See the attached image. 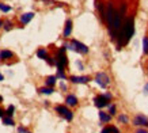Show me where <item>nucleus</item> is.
Segmentation results:
<instances>
[{
    "mask_svg": "<svg viewBox=\"0 0 148 133\" xmlns=\"http://www.w3.org/2000/svg\"><path fill=\"white\" fill-rule=\"evenodd\" d=\"M133 33H135V25H133V18H128L125 25L122 26V29L120 30L117 36V46L118 49H121L125 44H128V41L132 38Z\"/></svg>",
    "mask_w": 148,
    "mask_h": 133,
    "instance_id": "nucleus-1",
    "label": "nucleus"
},
{
    "mask_svg": "<svg viewBox=\"0 0 148 133\" xmlns=\"http://www.w3.org/2000/svg\"><path fill=\"white\" fill-rule=\"evenodd\" d=\"M65 46H63L59 49V53H57L56 57V65H57V71H64V66H67L68 64V58L65 56Z\"/></svg>",
    "mask_w": 148,
    "mask_h": 133,
    "instance_id": "nucleus-2",
    "label": "nucleus"
},
{
    "mask_svg": "<svg viewBox=\"0 0 148 133\" xmlns=\"http://www.w3.org/2000/svg\"><path fill=\"white\" fill-rule=\"evenodd\" d=\"M114 14H116V10L113 7V3L109 1L106 4V18H105V22L107 23V27L110 29L113 26V19H114Z\"/></svg>",
    "mask_w": 148,
    "mask_h": 133,
    "instance_id": "nucleus-3",
    "label": "nucleus"
},
{
    "mask_svg": "<svg viewBox=\"0 0 148 133\" xmlns=\"http://www.w3.org/2000/svg\"><path fill=\"white\" fill-rule=\"evenodd\" d=\"M56 113H59L61 117H64L67 121H72V118H73V113L69 110V109L67 107V106H63V105H59L54 107Z\"/></svg>",
    "mask_w": 148,
    "mask_h": 133,
    "instance_id": "nucleus-4",
    "label": "nucleus"
},
{
    "mask_svg": "<svg viewBox=\"0 0 148 133\" xmlns=\"http://www.w3.org/2000/svg\"><path fill=\"white\" fill-rule=\"evenodd\" d=\"M95 82L98 83L99 87L106 88L110 84V77L107 76L106 73H103V72H98L97 75H95Z\"/></svg>",
    "mask_w": 148,
    "mask_h": 133,
    "instance_id": "nucleus-5",
    "label": "nucleus"
},
{
    "mask_svg": "<svg viewBox=\"0 0 148 133\" xmlns=\"http://www.w3.org/2000/svg\"><path fill=\"white\" fill-rule=\"evenodd\" d=\"M71 44L73 45V49H75V52H77V53H82V54H87V53H88V48H87L84 44L79 42L77 40H72Z\"/></svg>",
    "mask_w": 148,
    "mask_h": 133,
    "instance_id": "nucleus-6",
    "label": "nucleus"
},
{
    "mask_svg": "<svg viewBox=\"0 0 148 133\" xmlns=\"http://www.w3.org/2000/svg\"><path fill=\"white\" fill-rule=\"evenodd\" d=\"M109 102H110V101H109V99H106V98H105V95H98V97L94 98V105H95L98 109H102V107L109 106V105H110Z\"/></svg>",
    "mask_w": 148,
    "mask_h": 133,
    "instance_id": "nucleus-7",
    "label": "nucleus"
},
{
    "mask_svg": "<svg viewBox=\"0 0 148 133\" xmlns=\"http://www.w3.org/2000/svg\"><path fill=\"white\" fill-rule=\"evenodd\" d=\"M133 124L137 125V126H148V118L143 114H137L133 118Z\"/></svg>",
    "mask_w": 148,
    "mask_h": 133,
    "instance_id": "nucleus-8",
    "label": "nucleus"
},
{
    "mask_svg": "<svg viewBox=\"0 0 148 133\" xmlns=\"http://www.w3.org/2000/svg\"><path fill=\"white\" fill-rule=\"evenodd\" d=\"M34 12H25V14H22L21 16H19V22H21L22 25H27L29 22L34 18Z\"/></svg>",
    "mask_w": 148,
    "mask_h": 133,
    "instance_id": "nucleus-9",
    "label": "nucleus"
},
{
    "mask_svg": "<svg viewBox=\"0 0 148 133\" xmlns=\"http://www.w3.org/2000/svg\"><path fill=\"white\" fill-rule=\"evenodd\" d=\"M69 80L72 83H76V84H84V83L90 82V77L88 76H71Z\"/></svg>",
    "mask_w": 148,
    "mask_h": 133,
    "instance_id": "nucleus-10",
    "label": "nucleus"
},
{
    "mask_svg": "<svg viewBox=\"0 0 148 133\" xmlns=\"http://www.w3.org/2000/svg\"><path fill=\"white\" fill-rule=\"evenodd\" d=\"M72 33V21L71 19H68V21L65 22V27H64V33H63V36L65 37H69Z\"/></svg>",
    "mask_w": 148,
    "mask_h": 133,
    "instance_id": "nucleus-11",
    "label": "nucleus"
},
{
    "mask_svg": "<svg viewBox=\"0 0 148 133\" xmlns=\"http://www.w3.org/2000/svg\"><path fill=\"white\" fill-rule=\"evenodd\" d=\"M12 57H14V53L8 49L0 50V60H8V58H12Z\"/></svg>",
    "mask_w": 148,
    "mask_h": 133,
    "instance_id": "nucleus-12",
    "label": "nucleus"
},
{
    "mask_svg": "<svg viewBox=\"0 0 148 133\" xmlns=\"http://www.w3.org/2000/svg\"><path fill=\"white\" fill-rule=\"evenodd\" d=\"M65 102L68 106H71V107H73V106H76L77 105V98L75 97V95H68L65 99Z\"/></svg>",
    "mask_w": 148,
    "mask_h": 133,
    "instance_id": "nucleus-13",
    "label": "nucleus"
},
{
    "mask_svg": "<svg viewBox=\"0 0 148 133\" xmlns=\"http://www.w3.org/2000/svg\"><path fill=\"white\" fill-rule=\"evenodd\" d=\"M99 120H101L102 122H110V120H112V116L101 110V112H99Z\"/></svg>",
    "mask_w": 148,
    "mask_h": 133,
    "instance_id": "nucleus-14",
    "label": "nucleus"
},
{
    "mask_svg": "<svg viewBox=\"0 0 148 133\" xmlns=\"http://www.w3.org/2000/svg\"><path fill=\"white\" fill-rule=\"evenodd\" d=\"M56 80H57V76H48L45 80V84L48 86V87H52L53 88V86L56 84Z\"/></svg>",
    "mask_w": 148,
    "mask_h": 133,
    "instance_id": "nucleus-15",
    "label": "nucleus"
},
{
    "mask_svg": "<svg viewBox=\"0 0 148 133\" xmlns=\"http://www.w3.org/2000/svg\"><path fill=\"white\" fill-rule=\"evenodd\" d=\"M37 56H38V58L46 60V57H48V52H46L45 48H40V49L37 50Z\"/></svg>",
    "mask_w": 148,
    "mask_h": 133,
    "instance_id": "nucleus-16",
    "label": "nucleus"
},
{
    "mask_svg": "<svg viewBox=\"0 0 148 133\" xmlns=\"http://www.w3.org/2000/svg\"><path fill=\"white\" fill-rule=\"evenodd\" d=\"M38 91H40V94H45V95H50V94H53V91H54V90H53V88H52V87H41V88H40V90H38Z\"/></svg>",
    "mask_w": 148,
    "mask_h": 133,
    "instance_id": "nucleus-17",
    "label": "nucleus"
},
{
    "mask_svg": "<svg viewBox=\"0 0 148 133\" xmlns=\"http://www.w3.org/2000/svg\"><path fill=\"white\" fill-rule=\"evenodd\" d=\"M143 53L144 54H148V37H144L143 38Z\"/></svg>",
    "mask_w": 148,
    "mask_h": 133,
    "instance_id": "nucleus-18",
    "label": "nucleus"
},
{
    "mask_svg": "<svg viewBox=\"0 0 148 133\" xmlns=\"http://www.w3.org/2000/svg\"><path fill=\"white\" fill-rule=\"evenodd\" d=\"M3 122H4V125L12 126V125H14V120H12V117H4L3 118Z\"/></svg>",
    "mask_w": 148,
    "mask_h": 133,
    "instance_id": "nucleus-19",
    "label": "nucleus"
},
{
    "mask_svg": "<svg viewBox=\"0 0 148 133\" xmlns=\"http://www.w3.org/2000/svg\"><path fill=\"white\" fill-rule=\"evenodd\" d=\"M0 11H3V12H10V11H11V5H7V4L0 3Z\"/></svg>",
    "mask_w": 148,
    "mask_h": 133,
    "instance_id": "nucleus-20",
    "label": "nucleus"
},
{
    "mask_svg": "<svg viewBox=\"0 0 148 133\" xmlns=\"http://www.w3.org/2000/svg\"><path fill=\"white\" fill-rule=\"evenodd\" d=\"M12 22L11 21H4V26H3V27H4V30L5 31H10L11 29H12Z\"/></svg>",
    "mask_w": 148,
    "mask_h": 133,
    "instance_id": "nucleus-21",
    "label": "nucleus"
},
{
    "mask_svg": "<svg viewBox=\"0 0 148 133\" xmlns=\"http://www.w3.org/2000/svg\"><path fill=\"white\" fill-rule=\"evenodd\" d=\"M14 112H15V107L11 105V106H8V109H7V112H5V114H7V117H12L14 116Z\"/></svg>",
    "mask_w": 148,
    "mask_h": 133,
    "instance_id": "nucleus-22",
    "label": "nucleus"
},
{
    "mask_svg": "<svg viewBox=\"0 0 148 133\" xmlns=\"http://www.w3.org/2000/svg\"><path fill=\"white\" fill-rule=\"evenodd\" d=\"M118 121H120V122H124V124H128V121H129V118H128L126 116H124V114H121V116L118 117Z\"/></svg>",
    "mask_w": 148,
    "mask_h": 133,
    "instance_id": "nucleus-23",
    "label": "nucleus"
},
{
    "mask_svg": "<svg viewBox=\"0 0 148 133\" xmlns=\"http://www.w3.org/2000/svg\"><path fill=\"white\" fill-rule=\"evenodd\" d=\"M109 114H110V116H114V114H116V106H114V105H109Z\"/></svg>",
    "mask_w": 148,
    "mask_h": 133,
    "instance_id": "nucleus-24",
    "label": "nucleus"
},
{
    "mask_svg": "<svg viewBox=\"0 0 148 133\" xmlns=\"http://www.w3.org/2000/svg\"><path fill=\"white\" fill-rule=\"evenodd\" d=\"M46 61H48V64H49V65H54V64H56V58H53V57H46Z\"/></svg>",
    "mask_w": 148,
    "mask_h": 133,
    "instance_id": "nucleus-25",
    "label": "nucleus"
},
{
    "mask_svg": "<svg viewBox=\"0 0 148 133\" xmlns=\"http://www.w3.org/2000/svg\"><path fill=\"white\" fill-rule=\"evenodd\" d=\"M57 77H60V79H67V76H65V73H64V71H57Z\"/></svg>",
    "mask_w": 148,
    "mask_h": 133,
    "instance_id": "nucleus-26",
    "label": "nucleus"
},
{
    "mask_svg": "<svg viewBox=\"0 0 148 133\" xmlns=\"http://www.w3.org/2000/svg\"><path fill=\"white\" fill-rule=\"evenodd\" d=\"M101 133H113L112 132V126H106V128H103Z\"/></svg>",
    "mask_w": 148,
    "mask_h": 133,
    "instance_id": "nucleus-27",
    "label": "nucleus"
},
{
    "mask_svg": "<svg viewBox=\"0 0 148 133\" xmlns=\"http://www.w3.org/2000/svg\"><path fill=\"white\" fill-rule=\"evenodd\" d=\"M18 133H30V132L26 128H23V126H19V128H18Z\"/></svg>",
    "mask_w": 148,
    "mask_h": 133,
    "instance_id": "nucleus-28",
    "label": "nucleus"
},
{
    "mask_svg": "<svg viewBox=\"0 0 148 133\" xmlns=\"http://www.w3.org/2000/svg\"><path fill=\"white\" fill-rule=\"evenodd\" d=\"M103 95H105V98H106V99H109V101H112V99H113V95L110 94V92H106V94H103Z\"/></svg>",
    "mask_w": 148,
    "mask_h": 133,
    "instance_id": "nucleus-29",
    "label": "nucleus"
},
{
    "mask_svg": "<svg viewBox=\"0 0 148 133\" xmlns=\"http://www.w3.org/2000/svg\"><path fill=\"white\" fill-rule=\"evenodd\" d=\"M4 110H3V109H1V107H0V118H4Z\"/></svg>",
    "mask_w": 148,
    "mask_h": 133,
    "instance_id": "nucleus-30",
    "label": "nucleus"
},
{
    "mask_svg": "<svg viewBox=\"0 0 148 133\" xmlns=\"http://www.w3.org/2000/svg\"><path fill=\"white\" fill-rule=\"evenodd\" d=\"M112 132H113V133H120V130H118L116 126H112Z\"/></svg>",
    "mask_w": 148,
    "mask_h": 133,
    "instance_id": "nucleus-31",
    "label": "nucleus"
},
{
    "mask_svg": "<svg viewBox=\"0 0 148 133\" xmlns=\"http://www.w3.org/2000/svg\"><path fill=\"white\" fill-rule=\"evenodd\" d=\"M60 87H61V90H64V91H65V90H67L65 83H60Z\"/></svg>",
    "mask_w": 148,
    "mask_h": 133,
    "instance_id": "nucleus-32",
    "label": "nucleus"
},
{
    "mask_svg": "<svg viewBox=\"0 0 148 133\" xmlns=\"http://www.w3.org/2000/svg\"><path fill=\"white\" fill-rule=\"evenodd\" d=\"M136 133H148V132L145 130V129H139V130H137Z\"/></svg>",
    "mask_w": 148,
    "mask_h": 133,
    "instance_id": "nucleus-33",
    "label": "nucleus"
},
{
    "mask_svg": "<svg viewBox=\"0 0 148 133\" xmlns=\"http://www.w3.org/2000/svg\"><path fill=\"white\" fill-rule=\"evenodd\" d=\"M76 64H77V66H79V68H80V69H83V64H82V62H80V61H77Z\"/></svg>",
    "mask_w": 148,
    "mask_h": 133,
    "instance_id": "nucleus-34",
    "label": "nucleus"
},
{
    "mask_svg": "<svg viewBox=\"0 0 148 133\" xmlns=\"http://www.w3.org/2000/svg\"><path fill=\"white\" fill-rule=\"evenodd\" d=\"M144 92H148V83L144 86Z\"/></svg>",
    "mask_w": 148,
    "mask_h": 133,
    "instance_id": "nucleus-35",
    "label": "nucleus"
},
{
    "mask_svg": "<svg viewBox=\"0 0 148 133\" xmlns=\"http://www.w3.org/2000/svg\"><path fill=\"white\" fill-rule=\"evenodd\" d=\"M41 1H44V3H53V0H41Z\"/></svg>",
    "mask_w": 148,
    "mask_h": 133,
    "instance_id": "nucleus-36",
    "label": "nucleus"
},
{
    "mask_svg": "<svg viewBox=\"0 0 148 133\" xmlns=\"http://www.w3.org/2000/svg\"><path fill=\"white\" fill-rule=\"evenodd\" d=\"M3 80H4V76H3V75L0 73V82H3Z\"/></svg>",
    "mask_w": 148,
    "mask_h": 133,
    "instance_id": "nucleus-37",
    "label": "nucleus"
},
{
    "mask_svg": "<svg viewBox=\"0 0 148 133\" xmlns=\"http://www.w3.org/2000/svg\"><path fill=\"white\" fill-rule=\"evenodd\" d=\"M1 26H4V21H1V19H0V27H1Z\"/></svg>",
    "mask_w": 148,
    "mask_h": 133,
    "instance_id": "nucleus-38",
    "label": "nucleus"
},
{
    "mask_svg": "<svg viewBox=\"0 0 148 133\" xmlns=\"http://www.w3.org/2000/svg\"><path fill=\"white\" fill-rule=\"evenodd\" d=\"M0 102H3V97L1 95H0Z\"/></svg>",
    "mask_w": 148,
    "mask_h": 133,
    "instance_id": "nucleus-39",
    "label": "nucleus"
}]
</instances>
